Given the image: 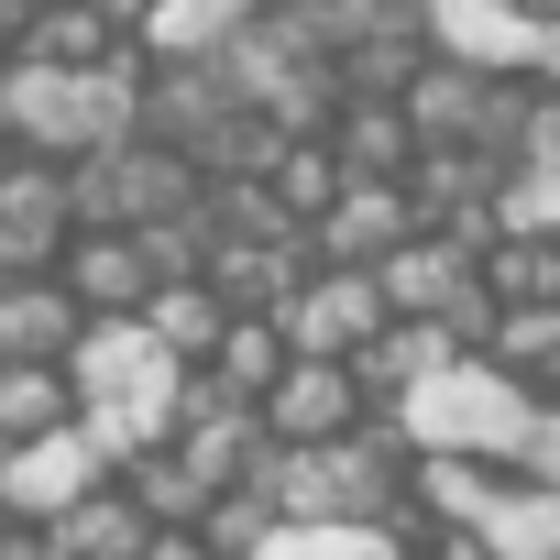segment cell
<instances>
[{
  "instance_id": "obj_1",
  "label": "cell",
  "mask_w": 560,
  "mask_h": 560,
  "mask_svg": "<svg viewBox=\"0 0 560 560\" xmlns=\"http://www.w3.org/2000/svg\"><path fill=\"white\" fill-rule=\"evenodd\" d=\"M132 110H143V45L110 56V67L12 56V78H0V143L34 154V165H89V154L132 143Z\"/></svg>"
},
{
  "instance_id": "obj_2",
  "label": "cell",
  "mask_w": 560,
  "mask_h": 560,
  "mask_svg": "<svg viewBox=\"0 0 560 560\" xmlns=\"http://www.w3.org/2000/svg\"><path fill=\"white\" fill-rule=\"evenodd\" d=\"M67 385H78V429L110 451V472L143 462V451H165L176 396H187V374L143 341V319H89L78 352H67Z\"/></svg>"
},
{
  "instance_id": "obj_3",
  "label": "cell",
  "mask_w": 560,
  "mask_h": 560,
  "mask_svg": "<svg viewBox=\"0 0 560 560\" xmlns=\"http://www.w3.org/2000/svg\"><path fill=\"white\" fill-rule=\"evenodd\" d=\"M396 505H407L396 418H363L330 451H275V527H396Z\"/></svg>"
},
{
  "instance_id": "obj_4",
  "label": "cell",
  "mask_w": 560,
  "mask_h": 560,
  "mask_svg": "<svg viewBox=\"0 0 560 560\" xmlns=\"http://www.w3.org/2000/svg\"><path fill=\"white\" fill-rule=\"evenodd\" d=\"M527 407H538V396H516L494 363H451V374H429V385H418L407 407H385V418H396L407 462H494V472H505Z\"/></svg>"
},
{
  "instance_id": "obj_5",
  "label": "cell",
  "mask_w": 560,
  "mask_h": 560,
  "mask_svg": "<svg viewBox=\"0 0 560 560\" xmlns=\"http://www.w3.org/2000/svg\"><path fill=\"white\" fill-rule=\"evenodd\" d=\"M209 187H198V165L187 154H165V143H110V154H89V165H67V209H78V231H154V220H187Z\"/></svg>"
},
{
  "instance_id": "obj_6",
  "label": "cell",
  "mask_w": 560,
  "mask_h": 560,
  "mask_svg": "<svg viewBox=\"0 0 560 560\" xmlns=\"http://www.w3.org/2000/svg\"><path fill=\"white\" fill-rule=\"evenodd\" d=\"M275 330H287L298 363H363L385 341V298H374V275H352V264H308V287L275 308Z\"/></svg>"
},
{
  "instance_id": "obj_7",
  "label": "cell",
  "mask_w": 560,
  "mask_h": 560,
  "mask_svg": "<svg viewBox=\"0 0 560 560\" xmlns=\"http://www.w3.org/2000/svg\"><path fill=\"white\" fill-rule=\"evenodd\" d=\"M110 483V451L89 440V429H56V440H34V451H0V516L12 527H56L78 494H100Z\"/></svg>"
},
{
  "instance_id": "obj_8",
  "label": "cell",
  "mask_w": 560,
  "mask_h": 560,
  "mask_svg": "<svg viewBox=\"0 0 560 560\" xmlns=\"http://www.w3.org/2000/svg\"><path fill=\"white\" fill-rule=\"evenodd\" d=\"M253 418H264L275 451H330V440H352L374 407H363L352 363H287V374H275V396H264Z\"/></svg>"
},
{
  "instance_id": "obj_9",
  "label": "cell",
  "mask_w": 560,
  "mask_h": 560,
  "mask_svg": "<svg viewBox=\"0 0 560 560\" xmlns=\"http://www.w3.org/2000/svg\"><path fill=\"white\" fill-rule=\"evenodd\" d=\"M67 242H78L67 165L12 154V165H0V264H12V275H56V253H67Z\"/></svg>"
},
{
  "instance_id": "obj_10",
  "label": "cell",
  "mask_w": 560,
  "mask_h": 560,
  "mask_svg": "<svg viewBox=\"0 0 560 560\" xmlns=\"http://www.w3.org/2000/svg\"><path fill=\"white\" fill-rule=\"evenodd\" d=\"M418 34H429V56H451V67H472V78H516L527 45H538V23L516 12V0H429Z\"/></svg>"
},
{
  "instance_id": "obj_11",
  "label": "cell",
  "mask_w": 560,
  "mask_h": 560,
  "mask_svg": "<svg viewBox=\"0 0 560 560\" xmlns=\"http://www.w3.org/2000/svg\"><path fill=\"white\" fill-rule=\"evenodd\" d=\"M56 287L78 298V319H143L154 264H143V242H132V231H78V242L56 253Z\"/></svg>"
},
{
  "instance_id": "obj_12",
  "label": "cell",
  "mask_w": 560,
  "mask_h": 560,
  "mask_svg": "<svg viewBox=\"0 0 560 560\" xmlns=\"http://www.w3.org/2000/svg\"><path fill=\"white\" fill-rule=\"evenodd\" d=\"M407 231H418L407 187H341V198L308 220V264H352V275H374V264H385Z\"/></svg>"
},
{
  "instance_id": "obj_13",
  "label": "cell",
  "mask_w": 560,
  "mask_h": 560,
  "mask_svg": "<svg viewBox=\"0 0 560 560\" xmlns=\"http://www.w3.org/2000/svg\"><path fill=\"white\" fill-rule=\"evenodd\" d=\"M462 287H472V253H462V242H440V231H407V242L374 264V298H385V319H440Z\"/></svg>"
},
{
  "instance_id": "obj_14",
  "label": "cell",
  "mask_w": 560,
  "mask_h": 560,
  "mask_svg": "<svg viewBox=\"0 0 560 560\" xmlns=\"http://www.w3.org/2000/svg\"><path fill=\"white\" fill-rule=\"evenodd\" d=\"M78 298L56 275H0V363H67L78 352Z\"/></svg>"
},
{
  "instance_id": "obj_15",
  "label": "cell",
  "mask_w": 560,
  "mask_h": 560,
  "mask_svg": "<svg viewBox=\"0 0 560 560\" xmlns=\"http://www.w3.org/2000/svg\"><path fill=\"white\" fill-rule=\"evenodd\" d=\"M12 56H34V67H110V56H132V34L100 12V0H45V12L12 34Z\"/></svg>"
},
{
  "instance_id": "obj_16",
  "label": "cell",
  "mask_w": 560,
  "mask_h": 560,
  "mask_svg": "<svg viewBox=\"0 0 560 560\" xmlns=\"http://www.w3.org/2000/svg\"><path fill=\"white\" fill-rule=\"evenodd\" d=\"M472 363H494L516 396L560 407V308H494V341H483Z\"/></svg>"
},
{
  "instance_id": "obj_17",
  "label": "cell",
  "mask_w": 560,
  "mask_h": 560,
  "mask_svg": "<svg viewBox=\"0 0 560 560\" xmlns=\"http://www.w3.org/2000/svg\"><path fill=\"white\" fill-rule=\"evenodd\" d=\"M143 538H154V527H143V505H132L121 483L78 494V505L45 527V549H56V560H143Z\"/></svg>"
},
{
  "instance_id": "obj_18",
  "label": "cell",
  "mask_w": 560,
  "mask_h": 560,
  "mask_svg": "<svg viewBox=\"0 0 560 560\" xmlns=\"http://www.w3.org/2000/svg\"><path fill=\"white\" fill-rule=\"evenodd\" d=\"M56 429H78L67 363H0V451H34V440H56Z\"/></svg>"
},
{
  "instance_id": "obj_19",
  "label": "cell",
  "mask_w": 560,
  "mask_h": 560,
  "mask_svg": "<svg viewBox=\"0 0 560 560\" xmlns=\"http://www.w3.org/2000/svg\"><path fill=\"white\" fill-rule=\"evenodd\" d=\"M220 330H231V308L198 287V275H187V287H154V298H143V341H154L176 374H198V363L220 352Z\"/></svg>"
},
{
  "instance_id": "obj_20",
  "label": "cell",
  "mask_w": 560,
  "mask_h": 560,
  "mask_svg": "<svg viewBox=\"0 0 560 560\" xmlns=\"http://www.w3.org/2000/svg\"><path fill=\"white\" fill-rule=\"evenodd\" d=\"M287 363H298V352H287V330H275V319H231V330H220V352H209L198 374H209L220 396L264 407V396H275V374H287Z\"/></svg>"
},
{
  "instance_id": "obj_21",
  "label": "cell",
  "mask_w": 560,
  "mask_h": 560,
  "mask_svg": "<svg viewBox=\"0 0 560 560\" xmlns=\"http://www.w3.org/2000/svg\"><path fill=\"white\" fill-rule=\"evenodd\" d=\"M472 538H483V560H560V494L505 483V494H494V516H483Z\"/></svg>"
},
{
  "instance_id": "obj_22",
  "label": "cell",
  "mask_w": 560,
  "mask_h": 560,
  "mask_svg": "<svg viewBox=\"0 0 560 560\" xmlns=\"http://www.w3.org/2000/svg\"><path fill=\"white\" fill-rule=\"evenodd\" d=\"M341 187H352V176H341V154H330V143H275V165H264V198L287 209V231H308Z\"/></svg>"
},
{
  "instance_id": "obj_23",
  "label": "cell",
  "mask_w": 560,
  "mask_h": 560,
  "mask_svg": "<svg viewBox=\"0 0 560 560\" xmlns=\"http://www.w3.org/2000/svg\"><path fill=\"white\" fill-rule=\"evenodd\" d=\"M472 275L494 308H560V242H483Z\"/></svg>"
},
{
  "instance_id": "obj_24",
  "label": "cell",
  "mask_w": 560,
  "mask_h": 560,
  "mask_svg": "<svg viewBox=\"0 0 560 560\" xmlns=\"http://www.w3.org/2000/svg\"><path fill=\"white\" fill-rule=\"evenodd\" d=\"M253 560H407L396 527H275Z\"/></svg>"
},
{
  "instance_id": "obj_25",
  "label": "cell",
  "mask_w": 560,
  "mask_h": 560,
  "mask_svg": "<svg viewBox=\"0 0 560 560\" xmlns=\"http://www.w3.org/2000/svg\"><path fill=\"white\" fill-rule=\"evenodd\" d=\"M505 483L560 494V407H527V429H516V451H505Z\"/></svg>"
},
{
  "instance_id": "obj_26",
  "label": "cell",
  "mask_w": 560,
  "mask_h": 560,
  "mask_svg": "<svg viewBox=\"0 0 560 560\" xmlns=\"http://www.w3.org/2000/svg\"><path fill=\"white\" fill-rule=\"evenodd\" d=\"M143 560H209V538H198V527H154V538H143Z\"/></svg>"
},
{
  "instance_id": "obj_27",
  "label": "cell",
  "mask_w": 560,
  "mask_h": 560,
  "mask_svg": "<svg viewBox=\"0 0 560 560\" xmlns=\"http://www.w3.org/2000/svg\"><path fill=\"white\" fill-rule=\"evenodd\" d=\"M0 560H56V549H45V527H12V538H0Z\"/></svg>"
},
{
  "instance_id": "obj_28",
  "label": "cell",
  "mask_w": 560,
  "mask_h": 560,
  "mask_svg": "<svg viewBox=\"0 0 560 560\" xmlns=\"http://www.w3.org/2000/svg\"><path fill=\"white\" fill-rule=\"evenodd\" d=\"M516 12H527V23H560V0H516Z\"/></svg>"
},
{
  "instance_id": "obj_29",
  "label": "cell",
  "mask_w": 560,
  "mask_h": 560,
  "mask_svg": "<svg viewBox=\"0 0 560 560\" xmlns=\"http://www.w3.org/2000/svg\"><path fill=\"white\" fill-rule=\"evenodd\" d=\"M0 78H12V45H0Z\"/></svg>"
},
{
  "instance_id": "obj_30",
  "label": "cell",
  "mask_w": 560,
  "mask_h": 560,
  "mask_svg": "<svg viewBox=\"0 0 560 560\" xmlns=\"http://www.w3.org/2000/svg\"><path fill=\"white\" fill-rule=\"evenodd\" d=\"M0 165H12V143H0Z\"/></svg>"
},
{
  "instance_id": "obj_31",
  "label": "cell",
  "mask_w": 560,
  "mask_h": 560,
  "mask_svg": "<svg viewBox=\"0 0 560 560\" xmlns=\"http://www.w3.org/2000/svg\"><path fill=\"white\" fill-rule=\"evenodd\" d=\"M0 538H12V516H0Z\"/></svg>"
}]
</instances>
